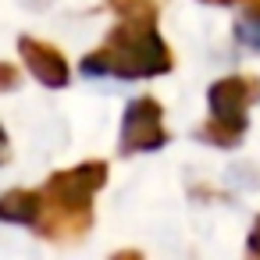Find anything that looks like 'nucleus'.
Segmentation results:
<instances>
[{"label": "nucleus", "instance_id": "1", "mask_svg": "<svg viewBox=\"0 0 260 260\" xmlns=\"http://www.w3.org/2000/svg\"><path fill=\"white\" fill-rule=\"evenodd\" d=\"M86 68L89 72L125 75V79H146V75L168 72L171 54H168L164 40L153 32V18H128L111 36V43L86 61Z\"/></svg>", "mask_w": 260, "mask_h": 260}, {"label": "nucleus", "instance_id": "2", "mask_svg": "<svg viewBox=\"0 0 260 260\" xmlns=\"http://www.w3.org/2000/svg\"><path fill=\"white\" fill-rule=\"evenodd\" d=\"M260 100V82L249 75H232L214 82L210 89V121L200 128L203 139H210L214 146H232L239 143V136L246 132V111Z\"/></svg>", "mask_w": 260, "mask_h": 260}, {"label": "nucleus", "instance_id": "3", "mask_svg": "<svg viewBox=\"0 0 260 260\" xmlns=\"http://www.w3.org/2000/svg\"><path fill=\"white\" fill-rule=\"evenodd\" d=\"M164 125H160V104L157 100H136L125 114L121 143L125 150H157L164 146Z\"/></svg>", "mask_w": 260, "mask_h": 260}, {"label": "nucleus", "instance_id": "4", "mask_svg": "<svg viewBox=\"0 0 260 260\" xmlns=\"http://www.w3.org/2000/svg\"><path fill=\"white\" fill-rule=\"evenodd\" d=\"M25 54H29L32 72H36L43 82H64V79H68V72H64L57 50H43V47H36V43H25Z\"/></svg>", "mask_w": 260, "mask_h": 260}, {"label": "nucleus", "instance_id": "5", "mask_svg": "<svg viewBox=\"0 0 260 260\" xmlns=\"http://www.w3.org/2000/svg\"><path fill=\"white\" fill-rule=\"evenodd\" d=\"M235 40L246 43V47H253V50H260V15L242 18V22L235 25Z\"/></svg>", "mask_w": 260, "mask_h": 260}, {"label": "nucleus", "instance_id": "6", "mask_svg": "<svg viewBox=\"0 0 260 260\" xmlns=\"http://www.w3.org/2000/svg\"><path fill=\"white\" fill-rule=\"evenodd\" d=\"M249 253H256L260 256V221L253 224V232H249Z\"/></svg>", "mask_w": 260, "mask_h": 260}, {"label": "nucleus", "instance_id": "7", "mask_svg": "<svg viewBox=\"0 0 260 260\" xmlns=\"http://www.w3.org/2000/svg\"><path fill=\"white\" fill-rule=\"evenodd\" d=\"M246 11L249 15H260V0H246Z\"/></svg>", "mask_w": 260, "mask_h": 260}, {"label": "nucleus", "instance_id": "8", "mask_svg": "<svg viewBox=\"0 0 260 260\" xmlns=\"http://www.w3.org/2000/svg\"><path fill=\"white\" fill-rule=\"evenodd\" d=\"M0 160H4V136H0Z\"/></svg>", "mask_w": 260, "mask_h": 260}, {"label": "nucleus", "instance_id": "9", "mask_svg": "<svg viewBox=\"0 0 260 260\" xmlns=\"http://www.w3.org/2000/svg\"><path fill=\"white\" fill-rule=\"evenodd\" d=\"M207 4H232V0H207Z\"/></svg>", "mask_w": 260, "mask_h": 260}]
</instances>
